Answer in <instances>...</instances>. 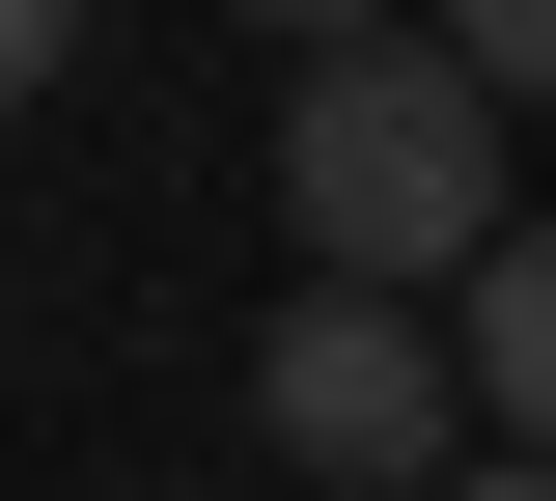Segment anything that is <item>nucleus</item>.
I'll return each mask as SVG.
<instances>
[{
  "label": "nucleus",
  "mask_w": 556,
  "mask_h": 501,
  "mask_svg": "<svg viewBox=\"0 0 556 501\" xmlns=\"http://www.w3.org/2000/svg\"><path fill=\"white\" fill-rule=\"evenodd\" d=\"M251 418H278V474H334V501H445V474H473V362L417 335V306L306 279L251 335Z\"/></svg>",
  "instance_id": "2"
},
{
  "label": "nucleus",
  "mask_w": 556,
  "mask_h": 501,
  "mask_svg": "<svg viewBox=\"0 0 556 501\" xmlns=\"http://www.w3.org/2000/svg\"><path fill=\"white\" fill-rule=\"evenodd\" d=\"M223 28H278V57H390V0H223Z\"/></svg>",
  "instance_id": "5"
},
{
  "label": "nucleus",
  "mask_w": 556,
  "mask_h": 501,
  "mask_svg": "<svg viewBox=\"0 0 556 501\" xmlns=\"http://www.w3.org/2000/svg\"><path fill=\"white\" fill-rule=\"evenodd\" d=\"M445 501H556V474H529V446H473V474H445Z\"/></svg>",
  "instance_id": "7"
},
{
  "label": "nucleus",
  "mask_w": 556,
  "mask_h": 501,
  "mask_svg": "<svg viewBox=\"0 0 556 501\" xmlns=\"http://www.w3.org/2000/svg\"><path fill=\"white\" fill-rule=\"evenodd\" d=\"M417 28H445L473 84H556V0H417Z\"/></svg>",
  "instance_id": "4"
},
{
  "label": "nucleus",
  "mask_w": 556,
  "mask_h": 501,
  "mask_svg": "<svg viewBox=\"0 0 556 501\" xmlns=\"http://www.w3.org/2000/svg\"><path fill=\"white\" fill-rule=\"evenodd\" d=\"M278 223H306V279H362V306H473L501 279V84L445 57V28H390V57H306L278 84Z\"/></svg>",
  "instance_id": "1"
},
{
  "label": "nucleus",
  "mask_w": 556,
  "mask_h": 501,
  "mask_svg": "<svg viewBox=\"0 0 556 501\" xmlns=\"http://www.w3.org/2000/svg\"><path fill=\"white\" fill-rule=\"evenodd\" d=\"M84 57V0H0V112H28V84H56Z\"/></svg>",
  "instance_id": "6"
},
{
  "label": "nucleus",
  "mask_w": 556,
  "mask_h": 501,
  "mask_svg": "<svg viewBox=\"0 0 556 501\" xmlns=\"http://www.w3.org/2000/svg\"><path fill=\"white\" fill-rule=\"evenodd\" d=\"M445 362H473V446H529V474H556V223H501V279L445 306Z\"/></svg>",
  "instance_id": "3"
}]
</instances>
